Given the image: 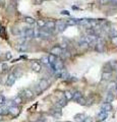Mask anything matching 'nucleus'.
I'll use <instances>...</instances> for the list:
<instances>
[{
	"label": "nucleus",
	"instance_id": "obj_17",
	"mask_svg": "<svg viewBox=\"0 0 117 122\" xmlns=\"http://www.w3.org/2000/svg\"><path fill=\"white\" fill-rule=\"evenodd\" d=\"M113 100H114V94H113V92L110 91L109 93L106 95V99H105V102L106 103H110L111 104V102H113Z\"/></svg>",
	"mask_w": 117,
	"mask_h": 122
},
{
	"label": "nucleus",
	"instance_id": "obj_36",
	"mask_svg": "<svg viewBox=\"0 0 117 122\" xmlns=\"http://www.w3.org/2000/svg\"><path fill=\"white\" fill-rule=\"evenodd\" d=\"M2 69H3V71L8 70V65H7L6 63H3V64H2Z\"/></svg>",
	"mask_w": 117,
	"mask_h": 122
},
{
	"label": "nucleus",
	"instance_id": "obj_11",
	"mask_svg": "<svg viewBox=\"0 0 117 122\" xmlns=\"http://www.w3.org/2000/svg\"><path fill=\"white\" fill-rule=\"evenodd\" d=\"M101 109H102V111H105V112H111L112 110H113V107H112V105L110 104V103H103L102 104V106H101Z\"/></svg>",
	"mask_w": 117,
	"mask_h": 122
},
{
	"label": "nucleus",
	"instance_id": "obj_19",
	"mask_svg": "<svg viewBox=\"0 0 117 122\" xmlns=\"http://www.w3.org/2000/svg\"><path fill=\"white\" fill-rule=\"evenodd\" d=\"M65 22H66L67 25H78V20H75V18H70V20H65Z\"/></svg>",
	"mask_w": 117,
	"mask_h": 122
},
{
	"label": "nucleus",
	"instance_id": "obj_7",
	"mask_svg": "<svg viewBox=\"0 0 117 122\" xmlns=\"http://www.w3.org/2000/svg\"><path fill=\"white\" fill-rule=\"evenodd\" d=\"M20 110L16 105H14L12 107H9V114L11 116L16 117V116L20 115Z\"/></svg>",
	"mask_w": 117,
	"mask_h": 122
},
{
	"label": "nucleus",
	"instance_id": "obj_23",
	"mask_svg": "<svg viewBox=\"0 0 117 122\" xmlns=\"http://www.w3.org/2000/svg\"><path fill=\"white\" fill-rule=\"evenodd\" d=\"M82 97V94L81 93V92H75L74 93V95H73V98H72V100L73 101H75V102H77L78 100H80V99Z\"/></svg>",
	"mask_w": 117,
	"mask_h": 122
},
{
	"label": "nucleus",
	"instance_id": "obj_18",
	"mask_svg": "<svg viewBox=\"0 0 117 122\" xmlns=\"http://www.w3.org/2000/svg\"><path fill=\"white\" fill-rule=\"evenodd\" d=\"M86 116H85V114H76V115L74 116V121L75 122H84L85 119H86Z\"/></svg>",
	"mask_w": 117,
	"mask_h": 122
},
{
	"label": "nucleus",
	"instance_id": "obj_41",
	"mask_svg": "<svg viewBox=\"0 0 117 122\" xmlns=\"http://www.w3.org/2000/svg\"><path fill=\"white\" fill-rule=\"evenodd\" d=\"M45 121H46V119H45L44 117H40L39 119L37 120V122H45Z\"/></svg>",
	"mask_w": 117,
	"mask_h": 122
},
{
	"label": "nucleus",
	"instance_id": "obj_44",
	"mask_svg": "<svg viewBox=\"0 0 117 122\" xmlns=\"http://www.w3.org/2000/svg\"><path fill=\"white\" fill-rule=\"evenodd\" d=\"M0 81H1V77H0Z\"/></svg>",
	"mask_w": 117,
	"mask_h": 122
},
{
	"label": "nucleus",
	"instance_id": "obj_6",
	"mask_svg": "<svg viewBox=\"0 0 117 122\" xmlns=\"http://www.w3.org/2000/svg\"><path fill=\"white\" fill-rule=\"evenodd\" d=\"M15 79H16L15 73H10L6 78V86H11L14 82H15Z\"/></svg>",
	"mask_w": 117,
	"mask_h": 122
},
{
	"label": "nucleus",
	"instance_id": "obj_8",
	"mask_svg": "<svg viewBox=\"0 0 117 122\" xmlns=\"http://www.w3.org/2000/svg\"><path fill=\"white\" fill-rule=\"evenodd\" d=\"M62 47L60 46H54L53 48L50 50V54H53L55 56H58V55H61L62 54Z\"/></svg>",
	"mask_w": 117,
	"mask_h": 122
},
{
	"label": "nucleus",
	"instance_id": "obj_4",
	"mask_svg": "<svg viewBox=\"0 0 117 122\" xmlns=\"http://www.w3.org/2000/svg\"><path fill=\"white\" fill-rule=\"evenodd\" d=\"M49 85H50V82H49L46 78H42L39 81V83H38V86H40V89H41V91H42V92L46 91L48 87H49Z\"/></svg>",
	"mask_w": 117,
	"mask_h": 122
},
{
	"label": "nucleus",
	"instance_id": "obj_33",
	"mask_svg": "<svg viewBox=\"0 0 117 122\" xmlns=\"http://www.w3.org/2000/svg\"><path fill=\"white\" fill-rule=\"evenodd\" d=\"M111 42H112L113 45L117 47V36H113V37L111 38Z\"/></svg>",
	"mask_w": 117,
	"mask_h": 122
},
{
	"label": "nucleus",
	"instance_id": "obj_13",
	"mask_svg": "<svg viewBox=\"0 0 117 122\" xmlns=\"http://www.w3.org/2000/svg\"><path fill=\"white\" fill-rule=\"evenodd\" d=\"M51 66H52V65H51ZM52 67L54 68L56 72H57V71H61V70H63V62H62L61 60H57V61L55 62V64H54V65L52 66Z\"/></svg>",
	"mask_w": 117,
	"mask_h": 122
},
{
	"label": "nucleus",
	"instance_id": "obj_35",
	"mask_svg": "<svg viewBox=\"0 0 117 122\" xmlns=\"http://www.w3.org/2000/svg\"><path fill=\"white\" fill-rule=\"evenodd\" d=\"M11 58H12V54H11V52H6V54H5V59H6V60H10Z\"/></svg>",
	"mask_w": 117,
	"mask_h": 122
},
{
	"label": "nucleus",
	"instance_id": "obj_1",
	"mask_svg": "<svg viewBox=\"0 0 117 122\" xmlns=\"http://www.w3.org/2000/svg\"><path fill=\"white\" fill-rule=\"evenodd\" d=\"M67 25H66V22H65V20H58V21H56V30H58V32H64V30H66V28H67Z\"/></svg>",
	"mask_w": 117,
	"mask_h": 122
},
{
	"label": "nucleus",
	"instance_id": "obj_16",
	"mask_svg": "<svg viewBox=\"0 0 117 122\" xmlns=\"http://www.w3.org/2000/svg\"><path fill=\"white\" fill-rule=\"evenodd\" d=\"M73 95H74V93H72V92H71V91H65V92H64V93H63V96H64V98H65L67 101L72 100Z\"/></svg>",
	"mask_w": 117,
	"mask_h": 122
},
{
	"label": "nucleus",
	"instance_id": "obj_9",
	"mask_svg": "<svg viewBox=\"0 0 117 122\" xmlns=\"http://www.w3.org/2000/svg\"><path fill=\"white\" fill-rule=\"evenodd\" d=\"M51 115L53 116V117H55V118H61V116H62V112H61V110H60V108H54V109H52L51 110Z\"/></svg>",
	"mask_w": 117,
	"mask_h": 122
},
{
	"label": "nucleus",
	"instance_id": "obj_20",
	"mask_svg": "<svg viewBox=\"0 0 117 122\" xmlns=\"http://www.w3.org/2000/svg\"><path fill=\"white\" fill-rule=\"evenodd\" d=\"M57 56H55V55H53V54H50L48 56V58H49V62H50V65H52L53 66L54 64H55V62L57 61V58H56Z\"/></svg>",
	"mask_w": 117,
	"mask_h": 122
},
{
	"label": "nucleus",
	"instance_id": "obj_45",
	"mask_svg": "<svg viewBox=\"0 0 117 122\" xmlns=\"http://www.w3.org/2000/svg\"><path fill=\"white\" fill-rule=\"evenodd\" d=\"M66 122H70V121H66Z\"/></svg>",
	"mask_w": 117,
	"mask_h": 122
},
{
	"label": "nucleus",
	"instance_id": "obj_24",
	"mask_svg": "<svg viewBox=\"0 0 117 122\" xmlns=\"http://www.w3.org/2000/svg\"><path fill=\"white\" fill-rule=\"evenodd\" d=\"M17 49H18V50H20V52H25V51H27L28 50V46H27V44H20V45H18L17 46Z\"/></svg>",
	"mask_w": 117,
	"mask_h": 122
},
{
	"label": "nucleus",
	"instance_id": "obj_26",
	"mask_svg": "<svg viewBox=\"0 0 117 122\" xmlns=\"http://www.w3.org/2000/svg\"><path fill=\"white\" fill-rule=\"evenodd\" d=\"M13 101H14V104H15L16 106L17 105H20L21 103H22V97L21 96H16L15 98L13 99Z\"/></svg>",
	"mask_w": 117,
	"mask_h": 122
},
{
	"label": "nucleus",
	"instance_id": "obj_25",
	"mask_svg": "<svg viewBox=\"0 0 117 122\" xmlns=\"http://www.w3.org/2000/svg\"><path fill=\"white\" fill-rule=\"evenodd\" d=\"M25 21L27 22L28 25H34L36 22V20L31 16H25Z\"/></svg>",
	"mask_w": 117,
	"mask_h": 122
},
{
	"label": "nucleus",
	"instance_id": "obj_14",
	"mask_svg": "<svg viewBox=\"0 0 117 122\" xmlns=\"http://www.w3.org/2000/svg\"><path fill=\"white\" fill-rule=\"evenodd\" d=\"M31 66H32V69L35 71V72H39V71H41V69H42L41 63H40V62H38V61H33Z\"/></svg>",
	"mask_w": 117,
	"mask_h": 122
},
{
	"label": "nucleus",
	"instance_id": "obj_42",
	"mask_svg": "<svg viewBox=\"0 0 117 122\" xmlns=\"http://www.w3.org/2000/svg\"><path fill=\"white\" fill-rule=\"evenodd\" d=\"M0 120H2V115L1 114H0Z\"/></svg>",
	"mask_w": 117,
	"mask_h": 122
},
{
	"label": "nucleus",
	"instance_id": "obj_5",
	"mask_svg": "<svg viewBox=\"0 0 117 122\" xmlns=\"http://www.w3.org/2000/svg\"><path fill=\"white\" fill-rule=\"evenodd\" d=\"M24 35L25 38H29V39H33L35 38L36 35H35V30L34 29H31V28H28L24 30Z\"/></svg>",
	"mask_w": 117,
	"mask_h": 122
},
{
	"label": "nucleus",
	"instance_id": "obj_31",
	"mask_svg": "<svg viewBox=\"0 0 117 122\" xmlns=\"http://www.w3.org/2000/svg\"><path fill=\"white\" fill-rule=\"evenodd\" d=\"M61 56L63 57V58H67V57H69V56H70V53H69L68 51H66V50H63Z\"/></svg>",
	"mask_w": 117,
	"mask_h": 122
},
{
	"label": "nucleus",
	"instance_id": "obj_21",
	"mask_svg": "<svg viewBox=\"0 0 117 122\" xmlns=\"http://www.w3.org/2000/svg\"><path fill=\"white\" fill-rule=\"evenodd\" d=\"M112 77V72H103L102 74V79L103 81H109Z\"/></svg>",
	"mask_w": 117,
	"mask_h": 122
},
{
	"label": "nucleus",
	"instance_id": "obj_12",
	"mask_svg": "<svg viewBox=\"0 0 117 122\" xmlns=\"http://www.w3.org/2000/svg\"><path fill=\"white\" fill-rule=\"evenodd\" d=\"M67 102H68V101H67L66 100V99L65 98H61V99H59V100L57 101V102H56V104H55V106L56 107H57V108H60V109H61V108H63V107L64 106H66V104H67Z\"/></svg>",
	"mask_w": 117,
	"mask_h": 122
},
{
	"label": "nucleus",
	"instance_id": "obj_22",
	"mask_svg": "<svg viewBox=\"0 0 117 122\" xmlns=\"http://www.w3.org/2000/svg\"><path fill=\"white\" fill-rule=\"evenodd\" d=\"M11 34L14 35V36H20L21 34V30L18 28H16V26H13V28L11 29Z\"/></svg>",
	"mask_w": 117,
	"mask_h": 122
},
{
	"label": "nucleus",
	"instance_id": "obj_32",
	"mask_svg": "<svg viewBox=\"0 0 117 122\" xmlns=\"http://www.w3.org/2000/svg\"><path fill=\"white\" fill-rule=\"evenodd\" d=\"M0 36H1V38H6V36H5V29L4 28H1L0 29Z\"/></svg>",
	"mask_w": 117,
	"mask_h": 122
},
{
	"label": "nucleus",
	"instance_id": "obj_39",
	"mask_svg": "<svg viewBox=\"0 0 117 122\" xmlns=\"http://www.w3.org/2000/svg\"><path fill=\"white\" fill-rule=\"evenodd\" d=\"M84 122H93V118L92 117H86Z\"/></svg>",
	"mask_w": 117,
	"mask_h": 122
},
{
	"label": "nucleus",
	"instance_id": "obj_40",
	"mask_svg": "<svg viewBox=\"0 0 117 122\" xmlns=\"http://www.w3.org/2000/svg\"><path fill=\"white\" fill-rule=\"evenodd\" d=\"M34 1H35L36 4H42V3L45 1V0H34Z\"/></svg>",
	"mask_w": 117,
	"mask_h": 122
},
{
	"label": "nucleus",
	"instance_id": "obj_2",
	"mask_svg": "<svg viewBox=\"0 0 117 122\" xmlns=\"http://www.w3.org/2000/svg\"><path fill=\"white\" fill-rule=\"evenodd\" d=\"M22 97L25 98L27 100H30V99H33L34 97H35V92H34L33 90H30V89H25L24 90V92H22Z\"/></svg>",
	"mask_w": 117,
	"mask_h": 122
},
{
	"label": "nucleus",
	"instance_id": "obj_34",
	"mask_svg": "<svg viewBox=\"0 0 117 122\" xmlns=\"http://www.w3.org/2000/svg\"><path fill=\"white\" fill-rule=\"evenodd\" d=\"M5 98H4V96L3 95H0V106L1 105H3V104H5Z\"/></svg>",
	"mask_w": 117,
	"mask_h": 122
},
{
	"label": "nucleus",
	"instance_id": "obj_38",
	"mask_svg": "<svg viewBox=\"0 0 117 122\" xmlns=\"http://www.w3.org/2000/svg\"><path fill=\"white\" fill-rule=\"evenodd\" d=\"M60 13H61L62 15L64 14V15H70V13L68 12V11H67V10H62L61 11V12H60Z\"/></svg>",
	"mask_w": 117,
	"mask_h": 122
},
{
	"label": "nucleus",
	"instance_id": "obj_29",
	"mask_svg": "<svg viewBox=\"0 0 117 122\" xmlns=\"http://www.w3.org/2000/svg\"><path fill=\"white\" fill-rule=\"evenodd\" d=\"M108 63L110 64V66L112 67V69H113V70L117 69V61H115V60H111L110 62H108Z\"/></svg>",
	"mask_w": 117,
	"mask_h": 122
},
{
	"label": "nucleus",
	"instance_id": "obj_28",
	"mask_svg": "<svg viewBox=\"0 0 117 122\" xmlns=\"http://www.w3.org/2000/svg\"><path fill=\"white\" fill-rule=\"evenodd\" d=\"M37 25H38V28H39V29H43V28H45V25H46V21L38 20L37 21Z\"/></svg>",
	"mask_w": 117,
	"mask_h": 122
},
{
	"label": "nucleus",
	"instance_id": "obj_27",
	"mask_svg": "<svg viewBox=\"0 0 117 122\" xmlns=\"http://www.w3.org/2000/svg\"><path fill=\"white\" fill-rule=\"evenodd\" d=\"M41 62H42L43 64H45V65H50V62H49L48 56H43L42 58H41Z\"/></svg>",
	"mask_w": 117,
	"mask_h": 122
},
{
	"label": "nucleus",
	"instance_id": "obj_46",
	"mask_svg": "<svg viewBox=\"0 0 117 122\" xmlns=\"http://www.w3.org/2000/svg\"><path fill=\"white\" fill-rule=\"evenodd\" d=\"M14 1H17V0H14Z\"/></svg>",
	"mask_w": 117,
	"mask_h": 122
},
{
	"label": "nucleus",
	"instance_id": "obj_3",
	"mask_svg": "<svg viewBox=\"0 0 117 122\" xmlns=\"http://www.w3.org/2000/svg\"><path fill=\"white\" fill-rule=\"evenodd\" d=\"M104 47H105V45H104V41L101 39V38H99L97 41V43H96V46H95V49H96V51L97 52H99V53H102L104 51Z\"/></svg>",
	"mask_w": 117,
	"mask_h": 122
},
{
	"label": "nucleus",
	"instance_id": "obj_47",
	"mask_svg": "<svg viewBox=\"0 0 117 122\" xmlns=\"http://www.w3.org/2000/svg\"><path fill=\"white\" fill-rule=\"evenodd\" d=\"M1 1H2V0H0V2H1Z\"/></svg>",
	"mask_w": 117,
	"mask_h": 122
},
{
	"label": "nucleus",
	"instance_id": "obj_30",
	"mask_svg": "<svg viewBox=\"0 0 117 122\" xmlns=\"http://www.w3.org/2000/svg\"><path fill=\"white\" fill-rule=\"evenodd\" d=\"M77 103H78L80 105H81V106H85V105L88 104V103H86V99H85L84 97H81V98L80 99V100L77 101Z\"/></svg>",
	"mask_w": 117,
	"mask_h": 122
},
{
	"label": "nucleus",
	"instance_id": "obj_37",
	"mask_svg": "<svg viewBox=\"0 0 117 122\" xmlns=\"http://www.w3.org/2000/svg\"><path fill=\"white\" fill-rule=\"evenodd\" d=\"M99 1L102 5H105V4H107L108 2H110V0H99Z\"/></svg>",
	"mask_w": 117,
	"mask_h": 122
},
{
	"label": "nucleus",
	"instance_id": "obj_15",
	"mask_svg": "<svg viewBox=\"0 0 117 122\" xmlns=\"http://www.w3.org/2000/svg\"><path fill=\"white\" fill-rule=\"evenodd\" d=\"M45 28L48 29L49 30H55L56 29V22L53 21V20H48V21H46V25H45Z\"/></svg>",
	"mask_w": 117,
	"mask_h": 122
},
{
	"label": "nucleus",
	"instance_id": "obj_10",
	"mask_svg": "<svg viewBox=\"0 0 117 122\" xmlns=\"http://www.w3.org/2000/svg\"><path fill=\"white\" fill-rule=\"evenodd\" d=\"M108 118V113L105 112V111H101L97 116V122H102V121H105Z\"/></svg>",
	"mask_w": 117,
	"mask_h": 122
},
{
	"label": "nucleus",
	"instance_id": "obj_43",
	"mask_svg": "<svg viewBox=\"0 0 117 122\" xmlns=\"http://www.w3.org/2000/svg\"><path fill=\"white\" fill-rule=\"evenodd\" d=\"M114 2H115V3H116V4H117V0H115V1H114Z\"/></svg>",
	"mask_w": 117,
	"mask_h": 122
}]
</instances>
